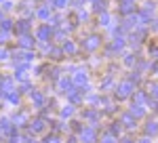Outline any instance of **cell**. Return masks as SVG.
<instances>
[{"label":"cell","instance_id":"cell-1","mask_svg":"<svg viewBox=\"0 0 158 143\" xmlns=\"http://www.w3.org/2000/svg\"><path fill=\"white\" fill-rule=\"evenodd\" d=\"M135 93V84H131L129 80H122L120 84H116V88H114V97L122 101V99H129V97Z\"/></svg>","mask_w":158,"mask_h":143},{"label":"cell","instance_id":"cell-2","mask_svg":"<svg viewBox=\"0 0 158 143\" xmlns=\"http://www.w3.org/2000/svg\"><path fill=\"white\" fill-rule=\"evenodd\" d=\"M82 120H86V122L95 129V124L101 122V112H99L97 107H86L85 112H82Z\"/></svg>","mask_w":158,"mask_h":143},{"label":"cell","instance_id":"cell-3","mask_svg":"<svg viewBox=\"0 0 158 143\" xmlns=\"http://www.w3.org/2000/svg\"><path fill=\"white\" fill-rule=\"evenodd\" d=\"M53 38V27L49 23H42L36 27V42H51Z\"/></svg>","mask_w":158,"mask_h":143},{"label":"cell","instance_id":"cell-4","mask_svg":"<svg viewBox=\"0 0 158 143\" xmlns=\"http://www.w3.org/2000/svg\"><path fill=\"white\" fill-rule=\"evenodd\" d=\"M47 118H36V120H32V122H27V131H30V135H40V133H44L47 131Z\"/></svg>","mask_w":158,"mask_h":143},{"label":"cell","instance_id":"cell-5","mask_svg":"<svg viewBox=\"0 0 158 143\" xmlns=\"http://www.w3.org/2000/svg\"><path fill=\"white\" fill-rule=\"evenodd\" d=\"M99 47H101V36H97V34H91L82 40V48H85L86 53H93V51H97Z\"/></svg>","mask_w":158,"mask_h":143},{"label":"cell","instance_id":"cell-6","mask_svg":"<svg viewBox=\"0 0 158 143\" xmlns=\"http://www.w3.org/2000/svg\"><path fill=\"white\" fill-rule=\"evenodd\" d=\"M91 88L89 86H80V88H74L72 93L68 95V101L72 103V105H76V103H82L85 101V97H86V93H89Z\"/></svg>","mask_w":158,"mask_h":143},{"label":"cell","instance_id":"cell-7","mask_svg":"<svg viewBox=\"0 0 158 143\" xmlns=\"http://www.w3.org/2000/svg\"><path fill=\"white\" fill-rule=\"evenodd\" d=\"M17 36H30V32H32V23H30V19H17L15 21V30H13Z\"/></svg>","mask_w":158,"mask_h":143},{"label":"cell","instance_id":"cell-8","mask_svg":"<svg viewBox=\"0 0 158 143\" xmlns=\"http://www.w3.org/2000/svg\"><path fill=\"white\" fill-rule=\"evenodd\" d=\"M30 101H32V105L36 107V109H42V107L47 105V97H44L42 91H38V88H34L30 93Z\"/></svg>","mask_w":158,"mask_h":143},{"label":"cell","instance_id":"cell-9","mask_svg":"<svg viewBox=\"0 0 158 143\" xmlns=\"http://www.w3.org/2000/svg\"><path fill=\"white\" fill-rule=\"evenodd\" d=\"M124 47H127L124 38H122V36H114L112 44L108 47V57H114V55H116V53H120V51H122Z\"/></svg>","mask_w":158,"mask_h":143},{"label":"cell","instance_id":"cell-10","mask_svg":"<svg viewBox=\"0 0 158 143\" xmlns=\"http://www.w3.org/2000/svg\"><path fill=\"white\" fill-rule=\"evenodd\" d=\"M135 6H137V0H118V13L120 15H133Z\"/></svg>","mask_w":158,"mask_h":143},{"label":"cell","instance_id":"cell-11","mask_svg":"<svg viewBox=\"0 0 158 143\" xmlns=\"http://www.w3.org/2000/svg\"><path fill=\"white\" fill-rule=\"evenodd\" d=\"M72 80H74V86H89V74L86 70H76L72 74Z\"/></svg>","mask_w":158,"mask_h":143},{"label":"cell","instance_id":"cell-12","mask_svg":"<svg viewBox=\"0 0 158 143\" xmlns=\"http://www.w3.org/2000/svg\"><path fill=\"white\" fill-rule=\"evenodd\" d=\"M97 141V131L93 126H85L80 133V143H95Z\"/></svg>","mask_w":158,"mask_h":143},{"label":"cell","instance_id":"cell-13","mask_svg":"<svg viewBox=\"0 0 158 143\" xmlns=\"http://www.w3.org/2000/svg\"><path fill=\"white\" fill-rule=\"evenodd\" d=\"M57 84H59V93H63V95H70L74 88H76V86H74V80H72V78H68V76L59 78Z\"/></svg>","mask_w":158,"mask_h":143},{"label":"cell","instance_id":"cell-14","mask_svg":"<svg viewBox=\"0 0 158 143\" xmlns=\"http://www.w3.org/2000/svg\"><path fill=\"white\" fill-rule=\"evenodd\" d=\"M13 84H15L13 78H0V99H6V95H9L11 91H15Z\"/></svg>","mask_w":158,"mask_h":143},{"label":"cell","instance_id":"cell-15","mask_svg":"<svg viewBox=\"0 0 158 143\" xmlns=\"http://www.w3.org/2000/svg\"><path fill=\"white\" fill-rule=\"evenodd\" d=\"M36 17L38 19H42V21H49L51 17H53V4H44V6H38L36 9Z\"/></svg>","mask_w":158,"mask_h":143},{"label":"cell","instance_id":"cell-16","mask_svg":"<svg viewBox=\"0 0 158 143\" xmlns=\"http://www.w3.org/2000/svg\"><path fill=\"white\" fill-rule=\"evenodd\" d=\"M17 44L23 48V51H34V47H36L38 42L32 36H19V38H17Z\"/></svg>","mask_w":158,"mask_h":143},{"label":"cell","instance_id":"cell-17","mask_svg":"<svg viewBox=\"0 0 158 143\" xmlns=\"http://www.w3.org/2000/svg\"><path fill=\"white\" fill-rule=\"evenodd\" d=\"M61 51H63V55H68V57H72V55H76L78 53V44L74 42V40H65L63 44H61Z\"/></svg>","mask_w":158,"mask_h":143},{"label":"cell","instance_id":"cell-18","mask_svg":"<svg viewBox=\"0 0 158 143\" xmlns=\"http://www.w3.org/2000/svg\"><path fill=\"white\" fill-rule=\"evenodd\" d=\"M74 114H76V105H72V103H65V105H61V109H59L61 120H65V118H74Z\"/></svg>","mask_w":158,"mask_h":143},{"label":"cell","instance_id":"cell-19","mask_svg":"<svg viewBox=\"0 0 158 143\" xmlns=\"http://www.w3.org/2000/svg\"><path fill=\"white\" fill-rule=\"evenodd\" d=\"M118 122L122 124V129H135V122H137V120H135L133 116L129 114V112H124V114L120 116V120H118Z\"/></svg>","mask_w":158,"mask_h":143},{"label":"cell","instance_id":"cell-20","mask_svg":"<svg viewBox=\"0 0 158 143\" xmlns=\"http://www.w3.org/2000/svg\"><path fill=\"white\" fill-rule=\"evenodd\" d=\"M93 13H97V15L108 13V0H95L93 2Z\"/></svg>","mask_w":158,"mask_h":143},{"label":"cell","instance_id":"cell-21","mask_svg":"<svg viewBox=\"0 0 158 143\" xmlns=\"http://www.w3.org/2000/svg\"><path fill=\"white\" fill-rule=\"evenodd\" d=\"M158 135V122L156 120H150L146 124V137H156Z\"/></svg>","mask_w":158,"mask_h":143},{"label":"cell","instance_id":"cell-22","mask_svg":"<svg viewBox=\"0 0 158 143\" xmlns=\"http://www.w3.org/2000/svg\"><path fill=\"white\" fill-rule=\"evenodd\" d=\"M129 114H131L135 120H137V118H143V116H146V107H143V105H131Z\"/></svg>","mask_w":158,"mask_h":143},{"label":"cell","instance_id":"cell-23","mask_svg":"<svg viewBox=\"0 0 158 143\" xmlns=\"http://www.w3.org/2000/svg\"><path fill=\"white\" fill-rule=\"evenodd\" d=\"M13 30H15V21H13V19H6V17H4V19L0 21V32H6V34H11Z\"/></svg>","mask_w":158,"mask_h":143},{"label":"cell","instance_id":"cell-24","mask_svg":"<svg viewBox=\"0 0 158 143\" xmlns=\"http://www.w3.org/2000/svg\"><path fill=\"white\" fill-rule=\"evenodd\" d=\"M110 135H112V137H120L122 135V124L120 122H118V120H116V122H112V124H110Z\"/></svg>","mask_w":158,"mask_h":143},{"label":"cell","instance_id":"cell-25","mask_svg":"<svg viewBox=\"0 0 158 143\" xmlns=\"http://www.w3.org/2000/svg\"><path fill=\"white\" fill-rule=\"evenodd\" d=\"M6 101H9V103H13V105H19V101H21L19 91H11V93L6 95Z\"/></svg>","mask_w":158,"mask_h":143},{"label":"cell","instance_id":"cell-26","mask_svg":"<svg viewBox=\"0 0 158 143\" xmlns=\"http://www.w3.org/2000/svg\"><path fill=\"white\" fill-rule=\"evenodd\" d=\"M53 38L59 40L61 44H63V42L68 40V32H65V30H53Z\"/></svg>","mask_w":158,"mask_h":143},{"label":"cell","instance_id":"cell-27","mask_svg":"<svg viewBox=\"0 0 158 143\" xmlns=\"http://www.w3.org/2000/svg\"><path fill=\"white\" fill-rule=\"evenodd\" d=\"M86 19H89V11L78 9V11H76V23H85Z\"/></svg>","mask_w":158,"mask_h":143},{"label":"cell","instance_id":"cell-28","mask_svg":"<svg viewBox=\"0 0 158 143\" xmlns=\"http://www.w3.org/2000/svg\"><path fill=\"white\" fill-rule=\"evenodd\" d=\"M127 80H129V82L131 84H139L141 82V72H131V74H129V76H127Z\"/></svg>","mask_w":158,"mask_h":143},{"label":"cell","instance_id":"cell-29","mask_svg":"<svg viewBox=\"0 0 158 143\" xmlns=\"http://www.w3.org/2000/svg\"><path fill=\"white\" fill-rule=\"evenodd\" d=\"M13 122H15V126H25L27 116H25V114H15V116H13Z\"/></svg>","mask_w":158,"mask_h":143},{"label":"cell","instance_id":"cell-30","mask_svg":"<svg viewBox=\"0 0 158 143\" xmlns=\"http://www.w3.org/2000/svg\"><path fill=\"white\" fill-rule=\"evenodd\" d=\"M49 57H51V59H55V61H59L61 57H63V51H61V48H57V47H51Z\"/></svg>","mask_w":158,"mask_h":143},{"label":"cell","instance_id":"cell-31","mask_svg":"<svg viewBox=\"0 0 158 143\" xmlns=\"http://www.w3.org/2000/svg\"><path fill=\"white\" fill-rule=\"evenodd\" d=\"M122 63H124L127 67H133L135 63H137V57H135L133 53H129V55H124V59H122Z\"/></svg>","mask_w":158,"mask_h":143},{"label":"cell","instance_id":"cell-32","mask_svg":"<svg viewBox=\"0 0 158 143\" xmlns=\"http://www.w3.org/2000/svg\"><path fill=\"white\" fill-rule=\"evenodd\" d=\"M148 91H150V97H152V99H158V80H154V82H150V86H148Z\"/></svg>","mask_w":158,"mask_h":143},{"label":"cell","instance_id":"cell-33","mask_svg":"<svg viewBox=\"0 0 158 143\" xmlns=\"http://www.w3.org/2000/svg\"><path fill=\"white\" fill-rule=\"evenodd\" d=\"M110 21H112V19H110V13H101V15H99V25H101V27H110Z\"/></svg>","mask_w":158,"mask_h":143},{"label":"cell","instance_id":"cell-34","mask_svg":"<svg viewBox=\"0 0 158 143\" xmlns=\"http://www.w3.org/2000/svg\"><path fill=\"white\" fill-rule=\"evenodd\" d=\"M0 9H2V13H11L13 9H15V4H13V0H4V2L0 4Z\"/></svg>","mask_w":158,"mask_h":143},{"label":"cell","instance_id":"cell-35","mask_svg":"<svg viewBox=\"0 0 158 143\" xmlns=\"http://www.w3.org/2000/svg\"><path fill=\"white\" fill-rule=\"evenodd\" d=\"M70 129H72L74 133H78V135H80L85 126H82V122H78V120H72V122H70Z\"/></svg>","mask_w":158,"mask_h":143},{"label":"cell","instance_id":"cell-36","mask_svg":"<svg viewBox=\"0 0 158 143\" xmlns=\"http://www.w3.org/2000/svg\"><path fill=\"white\" fill-rule=\"evenodd\" d=\"M143 101H146V95L143 93H135L133 95V105H143Z\"/></svg>","mask_w":158,"mask_h":143},{"label":"cell","instance_id":"cell-37","mask_svg":"<svg viewBox=\"0 0 158 143\" xmlns=\"http://www.w3.org/2000/svg\"><path fill=\"white\" fill-rule=\"evenodd\" d=\"M42 143H61V139H59V135L51 133V135H47V137H44V141H42Z\"/></svg>","mask_w":158,"mask_h":143},{"label":"cell","instance_id":"cell-38","mask_svg":"<svg viewBox=\"0 0 158 143\" xmlns=\"http://www.w3.org/2000/svg\"><path fill=\"white\" fill-rule=\"evenodd\" d=\"M65 129V124H63V120H57V122H53V133L57 135V133H61Z\"/></svg>","mask_w":158,"mask_h":143},{"label":"cell","instance_id":"cell-39","mask_svg":"<svg viewBox=\"0 0 158 143\" xmlns=\"http://www.w3.org/2000/svg\"><path fill=\"white\" fill-rule=\"evenodd\" d=\"M112 84H114V78H112V76H106V78L101 80V91H106V88L112 86Z\"/></svg>","mask_w":158,"mask_h":143},{"label":"cell","instance_id":"cell-40","mask_svg":"<svg viewBox=\"0 0 158 143\" xmlns=\"http://www.w3.org/2000/svg\"><path fill=\"white\" fill-rule=\"evenodd\" d=\"M53 9H65L68 6V0H51Z\"/></svg>","mask_w":158,"mask_h":143},{"label":"cell","instance_id":"cell-41","mask_svg":"<svg viewBox=\"0 0 158 143\" xmlns=\"http://www.w3.org/2000/svg\"><path fill=\"white\" fill-rule=\"evenodd\" d=\"M101 143H116V137H112L110 133H106V135L101 137Z\"/></svg>","mask_w":158,"mask_h":143},{"label":"cell","instance_id":"cell-42","mask_svg":"<svg viewBox=\"0 0 158 143\" xmlns=\"http://www.w3.org/2000/svg\"><path fill=\"white\" fill-rule=\"evenodd\" d=\"M85 4V0H68V6H76V9H80Z\"/></svg>","mask_w":158,"mask_h":143},{"label":"cell","instance_id":"cell-43","mask_svg":"<svg viewBox=\"0 0 158 143\" xmlns=\"http://www.w3.org/2000/svg\"><path fill=\"white\" fill-rule=\"evenodd\" d=\"M9 57H11V53H9L6 48H0V61H6Z\"/></svg>","mask_w":158,"mask_h":143},{"label":"cell","instance_id":"cell-44","mask_svg":"<svg viewBox=\"0 0 158 143\" xmlns=\"http://www.w3.org/2000/svg\"><path fill=\"white\" fill-rule=\"evenodd\" d=\"M9 36H11V34H6V32H0V44H4V42L9 40Z\"/></svg>","mask_w":158,"mask_h":143},{"label":"cell","instance_id":"cell-45","mask_svg":"<svg viewBox=\"0 0 158 143\" xmlns=\"http://www.w3.org/2000/svg\"><path fill=\"white\" fill-rule=\"evenodd\" d=\"M137 143H152V137H146V135H143V137H141Z\"/></svg>","mask_w":158,"mask_h":143},{"label":"cell","instance_id":"cell-46","mask_svg":"<svg viewBox=\"0 0 158 143\" xmlns=\"http://www.w3.org/2000/svg\"><path fill=\"white\" fill-rule=\"evenodd\" d=\"M120 143H135V141L131 139V137H122V139H120Z\"/></svg>","mask_w":158,"mask_h":143},{"label":"cell","instance_id":"cell-47","mask_svg":"<svg viewBox=\"0 0 158 143\" xmlns=\"http://www.w3.org/2000/svg\"><path fill=\"white\" fill-rule=\"evenodd\" d=\"M65 143H78V139H76V137H70V139H68Z\"/></svg>","mask_w":158,"mask_h":143},{"label":"cell","instance_id":"cell-48","mask_svg":"<svg viewBox=\"0 0 158 143\" xmlns=\"http://www.w3.org/2000/svg\"><path fill=\"white\" fill-rule=\"evenodd\" d=\"M152 70H154V72L158 74V63H154V65H152Z\"/></svg>","mask_w":158,"mask_h":143},{"label":"cell","instance_id":"cell-49","mask_svg":"<svg viewBox=\"0 0 158 143\" xmlns=\"http://www.w3.org/2000/svg\"><path fill=\"white\" fill-rule=\"evenodd\" d=\"M2 19H4V13H2V9H0V21H2Z\"/></svg>","mask_w":158,"mask_h":143},{"label":"cell","instance_id":"cell-50","mask_svg":"<svg viewBox=\"0 0 158 143\" xmlns=\"http://www.w3.org/2000/svg\"><path fill=\"white\" fill-rule=\"evenodd\" d=\"M2 2H4V0H0V4H2Z\"/></svg>","mask_w":158,"mask_h":143},{"label":"cell","instance_id":"cell-51","mask_svg":"<svg viewBox=\"0 0 158 143\" xmlns=\"http://www.w3.org/2000/svg\"><path fill=\"white\" fill-rule=\"evenodd\" d=\"M93 2H95V0H93Z\"/></svg>","mask_w":158,"mask_h":143}]
</instances>
